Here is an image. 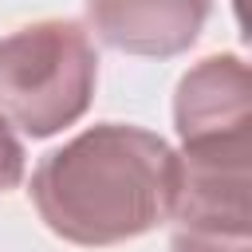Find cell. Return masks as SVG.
I'll return each mask as SVG.
<instances>
[{
	"instance_id": "obj_5",
	"label": "cell",
	"mask_w": 252,
	"mask_h": 252,
	"mask_svg": "<svg viewBox=\"0 0 252 252\" xmlns=\"http://www.w3.org/2000/svg\"><path fill=\"white\" fill-rule=\"evenodd\" d=\"M94 32L130 55L185 51L209 16V0H87Z\"/></svg>"
},
{
	"instance_id": "obj_7",
	"label": "cell",
	"mask_w": 252,
	"mask_h": 252,
	"mask_svg": "<svg viewBox=\"0 0 252 252\" xmlns=\"http://www.w3.org/2000/svg\"><path fill=\"white\" fill-rule=\"evenodd\" d=\"M24 181V146L16 142L12 126L0 122V193L16 189Z\"/></svg>"
},
{
	"instance_id": "obj_3",
	"label": "cell",
	"mask_w": 252,
	"mask_h": 252,
	"mask_svg": "<svg viewBox=\"0 0 252 252\" xmlns=\"http://www.w3.org/2000/svg\"><path fill=\"white\" fill-rule=\"evenodd\" d=\"M169 217L193 232L248 236L252 224V138L181 146Z\"/></svg>"
},
{
	"instance_id": "obj_2",
	"label": "cell",
	"mask_w": 252,
	"mask_h": 252,
	"mask_svg": "<svg viewBox=\"0 0 252 252\" xmlns=\"http://www.w3.org/2000/svg\"><path fill=\"white\" fill-rule=\"evenodd\" d=\"M98 55L71 20H39L0 39V122L47 138L91 106Z\"/></svg>"
},
{
	"instance_id": "obj_1",
	"label": "cell",
	"mask_w": 252,
	"mask_h": 252,
	"mask_svg": "<svg viewBox=\"0 0 252 252\" xmlns=\"http://www.w3.org/2000/svg\"><path fill=\"white\" fill-rule=\"evenodd\" d=\"M177 154L150 130L106 122L47 154L32 177L43 224L87 248L134 240L169 217Z\"/></svg>"
},
{
	"instance_id": "obj_4",
	"label": "cell",
	"mask_w": 252,
	"mask_h": 252,
	"mask_svg": "<svg viewBox=\"0 0 252 252\" xmlns=\"http://www.w3.org/2000/svg\"><path fill=\"white\" fill-rule=\"evenodd\" d=\"M173 118L181 146L252 138V79L240 55L201 59L177 87Z\"/></svg>"
},
{
	"instance_id": "obj_6",
	"label": "cell",
	"mask_w": 252,
	"mask_h": 252,
	"mask_svg": "<svg viewBox=\"0 0 252 252\" xmlns=\"http://www.w3.org/2000/svg\"><path fill=\"white\" fill-rule=\"evenodd\" d=\"M169 252H252L248 236H224V232H193V228H177Z\"/></svg>"
}]
</instances>
